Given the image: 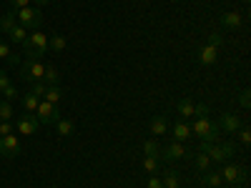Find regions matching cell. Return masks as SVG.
Wrapping results in <instances>:
<instances>
[{
	"instance_id": "1",
	"label": "cell",
	"mask_w": 251,
	"mask_h": 188,
	"mask_svg": "<svg viewBox=\"0 0 251 188\" xmlns=\"http://www.w3.org/2000/svg\"><path fill=\"white\" fill-rule=\"evenodd\" d=\"M191 136H196V138H201V143H219V133H221V128L216 125V120H211L208 116H201V118H196L191 125Z\"/></svg>"
},
{
	"instance_id": "2",
	"label": "cell",
	"mask_w": 251,
	"mask_h": 188,
	"mask_svg": "<svg viewBox=\"0 0 251 188\" xmlns=\"http://www.w3.org/2000/svg\"><path fill=\"white\" fill-rule=\"evenodd\" d=\"M46 53H48V35H43L40 30H33L23 43V55L40 60V55H46Z\"/></svg>"
},
{
	"instance_id": "3",
	"label": "cell",
	"mask_w": 251,
	"mask_h": 188,
	"mask_svg": "<svg viewBox=\"0 0 251 188\" xmlns=\"http://www.w3.org/2000/svg\"><path fill=\"white\" fill-rule=\"evenodd\" d=\"M208 158H211V163H224L228 161V156H234L236 145L234 143H201V148Z\"/></svg>"
},
{
	"instance_id": "4",
	"label": "cell",
	"mask_w": 251,
	"mask_h": 188,
	"mask_svg": "<svg viewBox=\"0 0 251 188\" xmlns=\"http://www.w3.org/2000/svg\"><path fill=\"white\" fill-rule=\"evenodd\" d=\"M15 15H18V25H23L28 33H33V30H40V25H43V13H40L38 8H20V10H15Z\"/></svg>"
},
{
	"instance_id": "5",
	"label": "cell",
	"mask_w": 251,
	"mask_h": 188,
	"mask_svg": "<svg viewBox=\"0 0 251 188\" xmlns=\"http://www.w3.org/2000/svg\"><path fill=\"white\" fill-rule=\"evenodd\" d=\"M43 73H46V63H43V60L25 58V60H23V66H20V78L28 80V83L43 80Z\"/></svg>"
},
{
	"instance_id": "6",
	"label": "cell",
	"mask_w": 251,
	"mask_h": 188,
	"mask_svg": "<svg viewBox=\"0 0 251 188\" xmlns=\"http://www.w3.org/2000/svg\"><path fill=\"white\" fill-rule=\"evenodd\" d=\"M176 111H178V116H181V120H186V118H191V116H206L208 113V106L206 103H194L188 95H183L178 103H176Z\"/></svg>"
},
{
	"instance_id": "7",
	"label": "cell",
	"mask_w": 251,
	"mask_h": 188,
	"mask_svg": "<svg viewBox=\"0 0 251 188\" xmlns=\"http://www.w3.org/2000/svg\"><path fill=\"white\" fill-rule=\"evenodd\" d=\"M35 118H38L40 123H46V125H55V123L60 120V111H58V106H53V103L40 100L38 108H35Z\"/></svg>"
},
{
	"instance_id": "8",
	"label": "cell",
	"mask_w": 251,
	"mask_h": 188,
	"mask_svg": "<svg viewBox=\"0 0 251 188\" xmlns=\"http://www.w3.org/2000/svg\"><path fill=\"white\" fill-rule=\"evenodd\" d=\"M20 153H23V148H20V141H18L15 133L0 136V156H5V158H18Z\"/></svg>"
},
{
	"instance_id": "9",
	"label": "cell",
	"mask_w": 251,
	"mask_h": 188,
	"mask_svg": "<svg viewBox=\"0 0 251 188\" xmlns=\"http://www.w3.org/2000/svg\"><path fill=\"white\" fill-rule=\"evenodd\" d=\"M221 178L226 181V183H231V186H244L246 183V171L241 168V165H236V163H226L224 165V171H221Z\"/></svg>"
},
{
	"instance_id": "10",
	"label": "cell",
	"mask_w": 251,
	"mask_h": 188,
	"mask_svg": "<svg viewBox=\"0 0 251 188\" xmlns=\"http://www.w3.org/2000/svg\"><path fill=\"white\" fill-rule=\"evenodd\" d=\"M38 125H40V120L35 118V113H25V116H20L15 120V131L20 136H33L38 131Z\"/></svg>"
},
{
	"instance_id": "11",
	"label": "cell",
	"mask_w": 251,
	"mask_h": 188,
	"mask_svg": "<svg viewBox=\"0 0 251 188\" xmlns=\"http://www.w3.org/2000/svg\"><path fill=\"white\" fill-rule=\"evenodd\" d=\"M163 161H178V158H186V156H194L191 151H188L186 148V145L183 143H178V141H174L171 145H166V148L158 153Z\"/></svg>"
},
{
	"instance_id": "12",
	"label": "cell",
	"mask_w": 251,
	"mask_h": 188,
	"mask_svg": "<svg viewBox=\"0 0 251 188\" xmlns=\"http://www.w3.org/2000/svg\"><path fill=\"white\" fill-rule=\"evenodd\" d=\"M216 125H219L221 131H226V133H236L241 128V118L234 116V113H221L219 120H216Z\"/></svg>"
},
{
	"instance_id": "13",
	"label": "cell",
	"mask_w": 251,
	"mask_h": 188,
	"mask_svg": "<svg viewBox=\"0 0 251 188\" xmlns=\"http://www.w3.org/2000/svg\"><path fill=\"white\" fill-rule=\"evenodd\" d=\"M199 63H201V66H214V63H216V58H219V48H214V46H203L201 50H199Z\"/></svg>"
},
{
	"instance_id": "14",
	"label": "cell",
	"mask_w": 251,
	"mask_h": 188,
	"mask_svg": "<svg viewBox=\"0 0 251 188\" xmlns=\"http://www.w3.org/2000/svg\"><path fill=\"white\" fill-rule=\"evenodd\" d=\"M171 133H174V141H178V143H183V141L191 138V128H188L186 120H176V123L171 125Z\"/></svg>"
},
{
	"instance_id": "15",
	"label": "cell",
	"mask_w": 251,
	"mask_h": 188,
	"mask_svg": "<svg viewBox=\"0 0 251 188\" xmlns=\"http://www.w3.org/2000/svg\"><path fill=\"white\" fill-rule=\"evenodd\" d=\"M149 128H151V136H163L166 131H169V120H166V116H153L151 123H149Z\"/></svg>"
},
{
	"instance_id": "16",
	"label": "cell",
	"mask_w": 251,
	"mask_h": 188,
	"mask_svg": "<svg viewBox=\"0 0 251 188\" xmlns=\"http://www.w3.org/2000/svg\"><path fill=\"white\" fill-rule=\"evenodd\" d=\"M221 25L228 28V30L241 28V15L239 13H221Z\"/></svg>"
},
{
	"instance_id": "17",
	"label": "cell",
	"mask_w": 251,
	"mask_h": 188,
	"mask_svg": "<svg viewBox=\"0 0 251 188\" xmlns=\"http://www.w3.org/2000/svg\"><path fill=\"white\" fill-rule=\"evenodd\" d=\"M18 23V15H15V10H8V13H3L0 15V33H10V28Z\"/></svg>"
},
{
	"instance_id": "18",
	"label": "cell",
	"mask_w": 251,
	"mask_h": 188,
	"mask_svg": "<svg viewBox=\"0 0 251 188\" xmlns=\"http://www.w3.org/2000/svg\"><path fill=\"white\" fill-rule=\"evenodd\" d=\"M66 46H68L66 35H50L48 38V50L50 53H63V50H66Z\"/></svg>"
},
{
	"instance_id": "19",
	"label": "cell",
	"mask_w": 251,
	"mask_h": 188,
	"mask_svg": "<svg viewBox=\"0 0 251 188\" xmlns=\"http://www.w3.org/2000/svg\"><path fill=\"white\" fill-rule=\"evenodd\" d=\"M8 35H10V40H13V43H18V46H23L25 40H28V35H30V33H28V30H25L23 25H18V23H15V25L10 28V33H8Z\"/></svg>"
},
{
	"instance_id": "20",
	"label": "cell",
	"mask_w": 251,
	"mask_h": 188,
	"mask_svg": "<svg viewBox=\"0 0 251 188\" xmlns=\"http://www.w3.org/2000/svg\"><path fill=\"white\" fill-rule=\"evenodd\" d=\"M203 183L206 186H211V188H219L221 183H224V178H221V173L219 171H211V168H208V171H203Z\"/></svg>"
},
{
	"instance_id": "21",
	"label": "cell",
	"mask_w": 251,
	"mask_h": 188,
	"mask_svg": "<svg viewBox=\"0 0 251 188\" xmlns=\"http://www.w3.org/2000/svg\"><path fill=\"white\" fill-rule=\"evenodd\" d=\"M43 83H46V86H58V83H60V73H58V68H55V66H46Z\"/></svg>"
},
{
	"instance_id": "22",
	"label": "cell",
	"mask_w": 251,
	"mask_h": 188,
	"mask_svg": "<svg viewBox=\"0 0 251 188\" xmlns=\"http://www.w3.org/2000/svg\"><path fill=\"white\" fill-rule=\"evenodd\" d=\"M63 98V91H60V86H48L46 88V95H43V100H48V103H53V106H58V100Z\"/></svg>"
},
{
	"instance_id": "23",
	"label": "cell",
	"mask_w": 251,
	"mask_h": 188,
	"mask_svg": "<svg viewBox=\"0 0 251 188\" xmlns=\"http://www.w3.org/2000/svg\"><path fill=\"white\" fill-rule=\"evenodd\" d=\"M0 58H5L10 66H18L20 63V55H13V50H10V46L8 43H3V40H0Z\"/></svg>"
},
{
	"instance_id": "24",
	"label": "cell",
	"mask_w": 251,
	"mask_h": 188,
	"mask_svg": "<svg viewBox=\"0 0 251 188\" xmlns=\"http://www.w3.org/2000/svg\"><path fill=\"white\" fill-rule=\"evenodd\" d=\"M55 128H58V136H71V133L75 131V123L68 120V118H60V120L55 123Z\"/></svg>"
},
{
	"instance_id": "25",
	"label": "cell",
	"mask_w": 251,
	"mask_h": 188,
	"mask_svg": "<svg viewBox=\"0 0 251 188\" xmlns=\"http://www.w3.org/2000/svg\"><path fill=\"white\" fill-rule=\"evenodd\" d=\"M194 158H196V168H199L201 173L211 168V158H208L203 151H196V153H194Z\"/></svg>"
},
{
	"instance_id": "26",
	"label": "cell",
	"mask_w": 251,
	"mask_h": 188,
	"mask_svg": "<svg viewBox=\"0 0 251 188\" xmlns=\"http://www.w3.org/2000/svg\"><path fill=\"white\" fill-rule=\"evenodd\" d=\"M23 108H25V113H35V108H38V103H40V98H35L33 93H25L23 98Z\"/></svg>"
},
{
	"instance_id": "27",
	"label": "cell",
	"mask_w": 251,
	"mask_h": 188,
	"mask_svg": "<svg viewBox=\"0 0 251 188\" xmlns=\"http://www.w3.org/2000/svg\"><path fill=\"white\" fill-rule=\"evenodd\" d=\"M143 171H146V173H151V176H156V173H158V158H153V156H143Z\"/></svg>"
},
{
	"instance_id": "28",
	"label": "cell",
	"mask_w": 251,
	"mask_h": 188,
	"mask_svg": "<svg viewBox=\"0 0 251 188\" xmlns=\"http://www.w3.org/2000/svg\"><path fill=\"white\" fill-rule=\"evenodd\" d=\"M143 153H146V156H153V158H158V153H161V145H158V141H153V138H151V141H146V143H143Z\"/></svg>"
},
{
	"instance_id": "29",
	"label": "cell",
	"mask_w": 251,
	"mask_h": 188,
	"mask_svg": "<svg viewBox=\"0 0 251 188\" xmlns=\"http://www.w3.org/2000/svg\"><path fill=\"white\" fill-rule=\"evenodd\" d=\"M15 113H13V106H10V103L8 100H0V123H3V120H10Z\"/></svg>"
},
{
	"instance_id": "30",
	"label": "cell",
	"mask_w": 251,
	"mask_h": 188,
	"mask_svg": "<svg viewBox=\"0 0 251 188\" xmlns=\"http://www.w3.org/2000/svg\"><path fill=\"white\" fill-rule=\"evenodd\" d=\"M46 88H48V86H46L43 80H38V83H30V93H33L35 98H43V95H46Z\"/></svg>"
},
{
	"instance_id": "31",
	"label": "cell",
	"mask_w": 251,
	"mask_h": 188,
	"mask_svg": "<svg viewBox=\"0 0 251 188\" xmlns=\"http://www.w3.org/2000/svg\"><path fill=\"white\" fill-rule=\"evenodd\" d=\"M171 186H178V173L176 171H169L163 178V188H171Z\"/></svg>"
},
{
	"instance_id": "32",
	"label": "cell",
	"mask_w": 251,
	"mask_h": 188,
	"mask_svg": "<svg viewBox=\"0 0 251 188\" xmlns=\"http://www.w3.org/2000/svg\"><path fill=\"white\" fill-rule=\"evenodd\" d=\"M236 133H239V143H241V145H249V143H251V131H249V128H244V125H241Z\"/></svg>"
},
{
	"instance_id": "33",
	"label": "cell",
	"mask_w": 251,
	"mask_h": 188,
	"mask_svg": "<svg viewBox=\"0 0 251 188\" xmlns=\"http://www.w3.org/2000/svg\"><path fill=\"white\" fill-rule=\"evenodd\" d=\"M10 133H15V125L10 120H3L0 123V136H10Z\"/></svg>"
},
{
	"instance_id": "34",
	"label": "cell",
	"mask_w": 251,
	"mask_h": 188,
	"mask_svg": "<svg viewBox=\"0 0 251 188\" xmlns=\"http://www.w3.org/2000/svg\"><path fill=\"white\" fill-rule=\"evenodd\" d=\"M221 43H224V35H221V33H211V35H208V46L219 48Z\"/></svg>"
},
{
	"instance_id": "35",
	"label": "cell",
	"mask_w": 251,
	"mask_h": 188,
	"mask_svg": "<svg viewBox=\"0 0 251 188\" xmlns=\"http://www.w3.org/2000/svg\"><path fill=\"white\" fill-rule=\"evenodd\" d=\"M249 95H251V93H249V88H244V91H241V95H239V103H241L244 108H249V106H251V98H249Z\"/></svg>"
},
{
	"instance_id": "36",
	"label": "cell",
	"mask_w": 251,
	"mask_h": 188,
	"mask_svg": "<svg viewBox=\"0 0 251 188\" xmlns=\"http://www.w3.org/2000/svg\"><path fill=\"white\" fill-rule=\"evenodd\" d=\"M8 3H10L13 10H20V8H28V5H30V0H8Z\"/></svg>"
},
{
	"instance_id": "37",
	"label": "cell",
	"mask_w": 251,
	"mask_h": 188,
	"mask_svg": "<svg viewBox=\"0 0 251 188\" xmlns=\"http://www.w3.org/2000/svg\"><path fill=\"white\" fill-rule=\"evenodd\" d=\"M3 95H5L3 100H8V103H10V100H15V98H18V91L10 86V88H5V91H3Z\"/></svg>"
},
{
	"instance_id": "38",
	"label": "cell",
	"mask_w": 251,
	"mask_h": 188,
	"mask_svg": "<svg viewBox=\"0 0 251 188\" xmlns=\"http://www.w3.org/2000/svg\"><path fill=\"white\" fill-rule=\"evenodd\" d=\"M10 86H13V83H10V78L3 73V75H0V93H3L5 88H10Z\"/></svg>"
},
{
	"instance_id": "39",
	"label": "cell",
	"mask_w": 251,
	"mask_h": 188,
	"mask_svg": "<svg viewBox=\"0 0 251 188\" xmlns=\"http://www.w3.org/2000/svg\"><path fill=\"white\" fill-rule=\"evenodd\" d=\"M149 188H163V181H161L158 176H151V178H149Z\"/></svg>"
},
{
	"instance_id": "40",
	"label": "cell",
	"mask_w": 251,
	"mask_h": 188,
	"mask_svg": "<svg viewBox=\"0 0 251 188\" xmlns=\"http://www.w3.org/2000/svg\"><path fill=\"white\" fill-rule=\"evenodd\" d=\"M50 0H35V5H48Z\"/></svg>"
},
{
	"instance_id": "41",
	"label": "cell",
	"mask_w": 251,
	"mask_h": 188,
	"mask_svg": "<svg viewBox=\"0 0 251 188\" xmlns=\"http://www.w3.org/2000/svg\"><path fill=\"white\" fill-rule=\"evenodd\" d=\"M231 188H244V186H239V183H236V186H231Z\"/></svg>"
},
{
	"instance_id": "42",
	"label": "cell",
	"mask_w": 251,
	"mask_h": 188,
	"mask_svg": "<svg viewBox=\"0 0 251 188\" xmlns=\"http://www.w3.org/2000/svg\"><path fill=\"white\" fill-rule=\"evenodd\" d=\"M171 188H181V186H171Z\"/></svg>"
},
{
	"instance_id": "43",
	"label": "cell",
	"mask_w": 251,
	"mask_h": 188,
	"mask_svg": "<svg viewBox=\"0 0 251 188\" xmlns=\"http://www.w3.org/2000/svg\"><path fill=\"white\" fill-rule=\"evenodd\" d=\"M0 75H3V70H0Z\"/></svg>"
}]
</instances>
